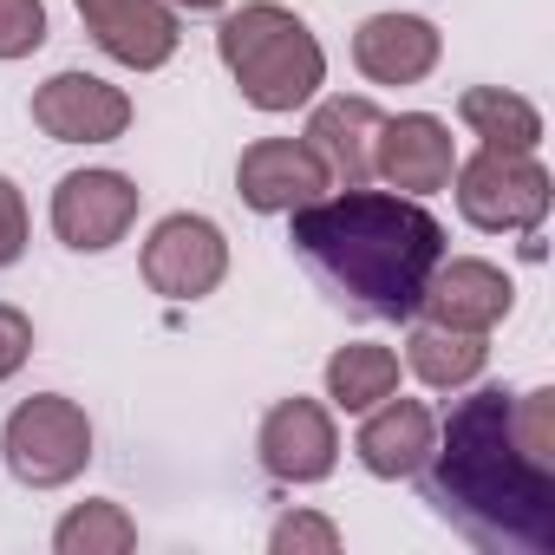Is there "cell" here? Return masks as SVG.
Masks as SVG:
<instances>
[{
  "instance_id": "obj_23",
  "label": "cell",
  "mask_w": 555,
  "mask_h": 555,
  "mask_svg": "<svg viewBox=\"0 0 555 555\" xmlns=\"http://www.w3.org/2000/svg\"><path fill=\"white\" fill-rule=\"evenodd\" d=\"M27 235H34V216H27V196L14 177H0V268H14L27 255Z\"/></svg>"
},
{
  "instance_id": "obj_17",
  "label": "cell",
  "mask_w": 555,
  "mask_h": 555,
  "mask_svg": "<svg viewBox=\"0 0 555 555\" xmlns=\"http://www.w3.org/2000/svg\"><path fill=\"white\" fill-rule=\"evenodd\" d=\"M405 366H412V379H418V386H431V392H464V386H477V379H483L490 347H483V334L418 321V327L405 334Z\"/></svg>"
},
{
  "instance_id": "obj_8",
  "label": "cell",
  "mask_w": 555,
  "mask_h": 555,
  "mask_svg": "<svg viewBox=\"0 0 555 555\" xmlns=\"http://www.w3.org/2000/svg\"><path fill=\"white\" fill-rule=\"evenodd\" d=\"M255 457L274 483H327L334 464H340V425H334V405L321 399H282L268 405L261 431H255Z\"/></svg>"
},
{
  "instance_id": "obj_11",
  "label": "cell",
  "mask_w": 555,
  "mask_h": 555,
  "mask_svg": "<svg viewBox=\"0 0 555 555\" xmlns=\"http://www.w3.org/2000/svg\"><path fill=\"white\" fill-rule=\"evenodd\" d=\"M451 170H457V138L438 112H399L379 125V144H373V177L399 196H438L451 190Z\"/></svg>"
},
{
  "instance_id": "obj_13",
  "label": "cell",
  "mask_w": 555,
  "mask_h": 555,
  "mask_svg": "<svg viewBox=\"0 0 555 555\" xmlns=\"http://www.w3.org/2000/svg\"><path fill=\"white\" fill-rule=\"evenodd\" d=\"M86 34L99 40L105 60L131 66V73H157L177 60V14L164 8V0H73Z\"/></svg>"
},
{
  "instance_id": "obj_16",
  "label": "cell",
  "mask_w": 555,
  "mask_h": 555,
  "mask_svg": "<svg viewBox=\"0 0 555 555\" xmlns=\"http://www.w3.org/2000/svg\"><path fill=\"white\" fill-rule=\"evenodd\" d=\"M379 125L386 112L366 99V92H340V99H321L314 118H308V144L314 157L327 164L334 190H360L373 183V144H379Z\"/></svg>"
},
{
  "instance_id": "obj_18",
  "label": "cell",
  "mask_w": 555,
  "mask_h": 555,
  "mask_svg": "<svg viewBox=\"0 0 555 555\" xmlns=\"http://www.w3.org/2000/svg\"><path fill=\"white\" fill-rule=\"evenodd\" d=\"M392 392H399V353H392V347H379V340H347V347H334V360H327V405H334V412L360 418V412H373V405L392 399Z\"/></svg>"
},
{
  "instance_id": "obj_4",
  "label": "cell",
  "mask_w": 555,
  "mask_h": 555,
  "mask_svg": "<svg viewBox=\"0 0 555 555\" xmlns=\"http://www.w3.org/2000/svg\"><path fill=\"white\" fill-rule=\"evenodd\" d=\"M0 457L27 490H66L92 464V418L66 392H34L0 425Z\"/></svg>"
},
{
  "instance_id": "obj_5",
  "label": "cell",
  "mask_w": 555,
  "mask_h": 555,
  "mask_svg": "<svg viewBox=\"0 0 555 555\" xmlns=\"http://www.w3.org/2000/svg\"><path fill=\"white\" fill-rule=\"evenodd\" d=\"M451 183H457V216L483 235H535L548 203H555V183H548L535 151L477 144V157H464L451 170Z\"/></svg>"
},
{
  "instance_id": "obj_25",
  "label": "cell",
  "mask_w": 555,
  "mask_h": 555,
  "mask_svg": "<svg viewBox=\"0 0 555 555\" xmlns=\"http://www.w3.org/2000/svg\"><path fill=\"white\" fill-rule=\"evenodd\" d=\"M164 8H170V14H222L229 0H164Z\"/></svg>"
},
{
  "instance_id": "obj_19",
  "label": "cell",
  "mask_w": 555,
  "mask_h": 555,
  "mask_svg": "<svg viewBox=\"0 0 555 555\" xmlns=\"http://www.w3.org/2000/svg\"><path fill=\"white\" fill-rule=\"evenodd\" d=\"M457 118L490 151H542V112L509 86H470L457 99Z\"/></svg>"
},
{
  "instance_id": "obj_10",
  "label": "cell",
  "mask_w": 555,
  "mask_h": 555,
  "mask_svg": "<svg viewBox=\"0 0 555 555\" xmlns=\"http://www.w3.org/2000/svg\"><path fill=\"white\" fill-rule=\"evenodd\" d=\"M34 125L53 144H118L131 131V92L99 73H53L34 86Z\"/></svg>"
},
{
  "instance_id": "obj_15",
  "label": "cell",
  "mask_w": 555,
  "mask_h": 555,
  "mask_svg": "<svg viewBox=\"0 0 555 555\" xmlns=\"http://www.w3.org/2000/svg\"><path fill=\"white\" fill-rule=\"evenodd\" d=\"M438 444V418L425 399H379L373 412H360V431H353V451L360 464L379 477V483H399V477H418L425 457Z\"/></svg>"
},
{
  "instance_id": "obj_20",
  "label": "cell",
  "mask_w": 555,
  "mask_h": 555,
  "mask_svg": "<svg viewBox=\"0 0 555 555\" xmlns=\"http://www.w3.org/2000/svg\"><path fill=\"white\" fill-rule=\"evenodd\" d=\"M53 548L60 555H125V548H138V522L125 516V503L92 496L53 522Z\"/></svg>"
},
{
  "instance_id": "obj_21",
  "label": "cell",
  "mask_w": 555,
  "mask_h": 555,
  "mask_svg": "<svg viewBox=\"0 0 555 555\" xmlns=\"http://www.w3.org/2000/svg\"><path fill=\"white\" fill-rule=\"evenodd\" d=\"M268 548L274 555H340V522L321 509H288L268 529Z\"/></svg>"
},
{
  "instance_id": "obj_9",
  "label": "cell",
  "mask_w": 555,
  "mask_h": 555,
  "mask_svg": "<svg viewBox=\"0 0 555 555\" xmlns=\"http://www.w3.org/2000/svg\"><path fill=\"white\" fill-rule=\"evenodd\" d=\"M327 190H334V177L308 138H255L235 157V196L255 216H295L301 203H314Z\"/></svg>"
},
{
  "instance_id": "obj_2",
  "label": "cell",
  "mask_w": 555,
  "mask_h": 555,
  "mask_svg": "<svg viewBox=\"0 0 555 555\" xmlns=\"http://www.w3.org/2000/svg\"><path fill=\"white\" fill-rule=\"evenodd\" d=\"M288 222V242L321 268V282L373 321H412L431 268L444 261V222L425 209V196L360 183L301 203Z\"/></svg>"
},
{
  "instance_id": "obj_3",
  "label": "cell",
  "mask_w": 555,
  "mask_h": 555,
  "mask_svg": "<svg viewBox=\"0 0 555 555\" xmlns=\"http://www.w3.org/2000/svg\"><path fill=\"white\" fill-rule=\"evenodd\" d=\"M216 60L229 66L242 105H255L268 118L314 105L321 86H327V47H321V34L295 8H282V0H242L235 14H222Z\"/></svg>"
},
{
  "instance_id": "obj_7",
  "label": "cell",
  "mask_w": 555,
  "mask_h": 555,
  "mask_svg": "<svg viewBox=\"0 0 555 555\" xmlns=\"http://www.w3.org/2000/svg\"><path fill=\"white\" fill-rule=\"evenodd\" d=\"M144 209V190L125 170H66L53 183V235L73 255H105L131 235Z\"/></svg>"
},
{
  "instance_id": "obj_1",
  "label": "cell",
  "mask_w": 555,
  "mask_h": 555,
  "mask_svg": "<svg viewBox=\"0 0 555 555\" xmlns=\"http://www.w3.org/2000/svg\"><path fill=\"white\" fill-rule=\"evenodd\" d=\"M425 503L490 555H555V386H477L438 425Z\"/></svg>"
},
{
  "instance_id": "obj_14",
  "label": "cell",
  "mask_w": 555,
  "mask_h": 555,
  "mask_svg": "<svg viewBox=\"0 0 555 555\" xmlns=\"http://www.w3.org/2000/svg\"><path fill=\"white\" fill-rule=\"evenodd\" d=\"M444 60V34L425 14H366L353 34V66L373 86H425Z\"/></svg>"
},
{
  "instance_id": "obj_6",
  "label": "cell",
  "mask_w": 555,
  "mask_h": 555,
  "mask_svg": "<svg viewBox=\"0 0 555 555\" xmlns=\"http://www.w3.org/2000/svg\"><path fill=\"white\" fill-rule=\"evenodd\" d=\"M229 274V235L196 216V209H177L164 216L151 235H144V288L164 295V301H203L222 288Z\"/></svg>"
},
{
  "instance_id": "obj_22",
  "label": "cell",
  "mask_w": 555,
  "mask_h": 555,
  "mask_svg": "<svg viewBox=\"0 0 555 555\" xmlns=\"http://www.w3.org/2000/svg\"><path fill=\"white\" fill-rule=\"evenodd\" d=\"M47 47V0H0V60H27Z\"/></svg>"
},
{
  "instance_id": "obj_24",
  "label": "cell",
  "mask_w": 555,
  "mask_h": 555,
  "mask_svg": "<svg viewBox=\"0 0 555 555\" xmlns=\"http://www.w3.org/2000/svg\"><path fill=\"white\" fill-rule=\"evenodd\" d=\"M27 360H34V314L14 308V301H0V386H8Z\"/></svg>"
},
{
  "instance_id": "obj_12",
  "label": "cell",
  "mask_w": 555,
  "mask_h": 555,
  "mask_svg": "<svg viewBox=\"0 0 555 555\" xmlns=\"http://www.w3.org/2000/svg\"><path fill=\"white\" fill-rule=\"evenodd\" d=\"M509 308H516V282H509L496 261H483V255H444V261L431 268L425 295H418V314H425V321L464 327V334L503 327Z\"/></svg>"
}]
</instances>
